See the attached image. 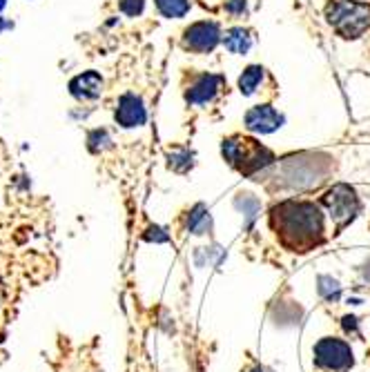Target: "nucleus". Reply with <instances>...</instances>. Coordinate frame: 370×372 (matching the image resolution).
Returning <instances> with one entry per match:
<instances>
[{"label": "nucleus", "mask_w": 370, "mask_h": 372, "mask_svg": "<svg viewBox=\"0 0 370 372\" xmlns=\"http://www.w3.org/2000/svg\"><path fill=\"white\" fill-rule=\"evenodd\" d=\"M270 225L279 241L295 252H308L323 241V216L310 201H284L270 212Z\"/></svg>", "instance_id": "obj_1"}, {"label": "nucleus", "mask_w": 370, "mask_h": 372, "mask_svg": "<svg viewBox=\"0 0 370 372\" xmlns=\"http://www.w3.org/2000/svg\"><path fill=\"white\" fill-rule=\"evenodd\" d=\"M221 154H223V159L235 169H239L241 174H257L274 163L272 152L250 136L225 138L221 145Z\"/></svg>", "instance_id": "obj_2"}, {"label": "nucleus", "mask_w": 370, "mask_h": 372, "mask_svg": "<svg viewBox=\"0 0 370 372\" xmlns=\"http://www.w3.org/2000/svg\"><path fill=\"white\" fill-rule=\"evenodd\" d=\"M326 18L344 38H359L370 27V5L359 0H330Z\"/></svg>", "instance_id": "obj_3"}, {"label": "nucleus", "mask_w": 370, "mask_h": 372, "mask_svg": "<svg viewBox=\"0 0 370 372\" xmlns=\"http://www.w3.org/2000/svg\"><path fill=\"white\" fill-rule=\"evenodd\" d=\"M313 354L315 366L321 372H348L354 363L350 346L335 337H323L321 341H317Z\"/></svg>", "instance_id": "obj_4"}, {"label": "nucleus", "mask_w": 370, "mask_h": 372, "mask_svg": "<svg viewBox=\"0 0 370 372\" xmlns=\"http://www.w3.org/2000/svg\"><path fill=\"white\" fill-rule=\"evenodd\" d=\"M221 40V29L212 21H198L192 23L183 32V47L194 54H208L219 45Z\"/></svg>", "instance_id": "obj_5"}, {"label": "nucleus", "mask_w": 370, "mask_h": 372, "mask_svg": "<svg viewBox=\"0 0 370 372\" xmlns=\"http://www.w3.org/2000/svg\"><path fill=\"white\" fill-rule=\"evenodd\" d=\"M323 205L328 208V212L337 221V225L348 223L359 208L357 196H354V192L348 188V185H335V188L323 196Z\"/></svg>", "instance_id": "obj_6"}, {"label": "nucleus", "mask_w": 370, "mask_h": 372, "mask_svg": "<svg viewBox=\"0 0 370 372\" xmlns=\"http://www.w3.org/2000/svg\"><path fill=\"white\" fill-rule=\"evenodd\" d=\"M245 128L257 134H272L284 125V116L270 105H254L245 114Z\"/></svg>", "instance_id": "obj_7"}, {"label": "nucleus", "mask_w": 370, "mask_h": 372, "mask_svg": "<svg viewBox=\"0 0 370 372\" xmlns=\"http://www.w3.org/2000/svg\"><path fill=\"white\" fill-rule=\"evenodd\" d=\"M219 89H221V79L217 74H198L190 83L188 91H185V98L192 105H206L219 94Z\"/></svg>", "instance_id": "obj_8"}, {"label": "nucleus", "mask_w": 370, "mask_h": 372, "mask_svg": "<svg viewBox=\"0 0 370 372\" xmlns=\"http://www.w3.org/2000/svg\"><path fill=\"white\" fill-rule=\"evenodd\" d=\"M147 118V112L143 107V101L136 94H125L118 98L116 105V120L123 128H141Z\"/></svg>", "instance_id": "obj_9"}, {"label": "nucleus", "mask_w": 370, "mask_h": 372, "mask_svg": "<svg viewBox=\"0 0 370 372\" xmlns=\"http://www.w3.org/2000/svg\"><path fill=\"white\" fill-rule=\"evenodd\" d=\"M69 91L74 98H81V101H91V98H99L101 91H103V79L99 72H83L81 76L69 83Z\"/></svg>", "instance_id": "obj_10"}, {"label": "nucleus", "mask_w": 370, "mask_h": 372, "mask_svg": "<svg viewBox=\"0 0 370 372\" xmlns=\"http://www.w3.org/2000/svg\"><path fill=\"white\" fill-rule=\"evenodd\" d=\"M223 45H225L228 52L243 56V54H248V50L252 47V36H250L248 29L232 27L223 34Z\"/></svg>", "instance_id": "obj_11"}, {"label": "nucleus", "mask_w": 370, "mask_h": 372, "mask_svg": "<svg viewBox=\"0 0 370 372\" xmlns=\"http://www.w3.org/2000/svg\"><path fill=\"white\" fill-rule=\"evenodd\" d=\"M261 81H264V67L261 65H250L245 67L243 74L239 76V89L243 96H252L257 87L261 85Z\"/></svg>", "instance_id": "obj_12"}, {"label": "nucleus", "mask_w": 370, "mask_h": 372, "mask_svg": "<svg viewBox=\"0 0 370 372\" xmlns=\"http://www.w3.org/2000/svg\"><path fill=\"white\" fill-rule=\"evenodd\" d=\"M165 18H183L190 11V0H154Z\"/></svg>", "instance_id": "obj_13"}, {"label": "nucleus", "mask_w": 370, "mask_h": 372, "mask_svg": "<svg viewBox=\"0 0 370 372\" xmlns=\"http://www.w3.org/2000/svg\"><path fill=\"white\" fill-rule=\"evenodd\" d=\"M206 225L210 227V214L203 205H196L190 212V230L196 232V235H201V232L206 230Z\"/></svg>", "instance_id": "obj_14"}, {"label": "nucleus", "mask_w": 370, "mask_h": 372, "mask_svg": "<svg viewBox=\"0 0 370 372\" xmlns=\"http://www.w3.org/2000/svg\"><path fill=\"white\" fill-rule=\"evenodd\" d=\"M192 152L188 150H181V152H172L169 154V167L176 169V172H188L192 167Z\"/></svg>", "instance_id": "obj_15"}, {"label": "nucleus", "mask_w": 370, "mask_h": 372, "mask_svg": "<svg viewBox=\"0 0 370 372\" xmlns=\"http://www.w3.org/2000/svg\"><path fill=\"white\" fill-rule=\"evenodd\" d=\"M118 7L120 11L125 13V16H138V13H143L145 9V0H118Z\"/></svg>", "instance_id": "obj_16"}, {"label": "nucleus", "mask_w": 370, "mask_h": 372, "mask_svg": "<svg viewBox=\"0 0 370 372\" xmlns=\"http://www.w3.org/2000/svg\"><path fill=\"white\" fill-rule=\"evenodd\" d=\"M110 143H112V138H110V134H107L105 130H96V132L89 134V150L91 152H99L101 147H107Z\"/></svg>", "instance_id": "obj_17"}, {"label": "nucleus", "mask_w": 370, "mask_h": 372, "mask_svg": "<svg viewBox=\"0 0 370 372\" xmlns=\"http://www.w3.org/2000/svg\"><path fill=\"white\" fill-rule=\"evenodd\" d=\"M223 9L228 13H232V16H243V13L248 11V0H225Z\"/></svg>", "instance_id": "obj_18"}, {"label": "nucleus", "mask_w": 370, "mask_h": 372, "mask_svg": "<svg viewBox=\"0 0 370 372\" xmlns=\"http://www.w3.org/2000/svg\"><path fill=\"white\" fill-rule=\"evenodd\" d=\"M5 7V0H0V9H3Z\"/></svg>", "instance_id": "obj_19"}, {"label": "nucleus", "mask_w": 370, "mask_h": 372, "mask_svg": "<svg viewBox=\"0 0 370 372\" xmlns=\"http://www.w3.org/2000/svg\"><path fill=\"white\" fill-rule=\"evenodd\" d=\"M0 27H5V23H3V21H0Z\"/></svg>", "instance_id": "obj_20"}]
</instances>
